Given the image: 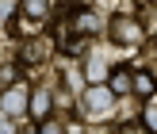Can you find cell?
Listing matches in <instances>:
<instances>
[{
	"label": "cell",
	"mask_w": 157,
	"mask_h": 134,
	"mask_svg": "<svg viewBox=\"0 0 157 134\" xmlns=\"http://www.w3.org/2000/svg\"><path fill=\"white\" fill-rule=\"evenodd\" d=\"M130 88L138 92V96H153L157 92V77L146 73V69H134V81H130Z\"/></svg>",
	"instance_id": "obj_6"
},
{
	"label": "cell",
	"mask_w": 157,
	"mask_h": 134,
	"mask_svg": "<svg viewBox=\"0 0 157 134\" xmlns=\"http://www.w3.org/2000/svg\"><path fill=\"white\" fill-rule=\"evenodd\" d=\"M0 134H15V127H12V119H8L4 111H0Z\"/></svg>",
	"instance_id": "obj_13"
},
{
	"label": "cell",
	"mask_w": 157,
	"mask_h": 134,
	"mask_svg": "<svg viewBox=\"0 0 157 134\" xmlns=\"http://www.w3.org/2000/svg\"><path fill=\"white\" fill-rule=\"evenodd\" d=\"M46 54H50V38H38V42H27L19 50V65H27V61H42Z\"/></svg>",
	"instance_id": "obj_5"
},
{
	"label": "cell",
	"mask_w": 157,
	"mask_h": 134,
	"mask_svg": "<svg viewBox=\"0 0 157 134\" xmlns=\"http://www.w3.org/2000/svg\"><path fill=\"white\" fill-rule=\"evenodd\" d=\"M111 107H115V92L107 88V84H88V92H84V100H81V111L88 115V119H104Z\"/></svg>",
	"instance_id": "obj_1"
},
{
	"label": "cell",
	"mask_w": 157,
	"mask_h": 134,
	"mask_svg": "<svg viewBox=\"0 0 157 134\" xmlns=\"http://www.w3.org/2000/svg\"><path fill=\"white\" fill-rule=\"evenodd\" d=\"M107 88H111L115 96H123V92H130V73H127V69H115V73L107 77Z\"/></svg>",
	"instance_id": "obj_7"
},
{
	"label": "cell",
	"mask_w": 157,
	"mask_h": 134,
	"mask_svg": "<svg viewBox=\"0 0 157 134\" xmlns=\"http://www.w3.org/2000/svg\"><path fill=\"white\" fill-rule=\"evenodd\" d=\"M15 15V0H0V19H12Z\"/></svg>",
	"instance_id": "obj_11"
},
{
	"label": "cell",
	"mask_w": 157,
	"mask_h": 134,
	"mask_svg": "<svg viewBox=\"0 0 157 134\" xmlns=\"http://www.w3.org/2000/svg\"><path fill=\"white\" fill-rule=\"evenodd\" d=\"M111 38L119 46H138V42H146V27L138 19H130V15H115L111 19Z\"/></svg>",
	"instance_id": "obj_3"
},
{
	"label": "cell",
	"mask_w": 157,
	"mask_h": 134,
	"mask_svg": "<svg viewBox=\"0 0 157 134\" xmlns=\"http://www.w3.org/2000/svg\"><path fill=\"white\" fill-rule=\"evenodd\" d=\"M19 12H27V15H35V19H42V15H46V0H23Z\"/></svg>",
	"instance_id": "obj_10"
},
{
	"label": "cell",
	"mask_w": 157,
	"mask_h": 134,
	"mask_svg": "<svg viewBox=\"0 0 157 134\" xmlns=\"http://www.w3.org/2000/svg\"><path fill=\"white\" fill-rule=\"evenodd\" d=\"M27 107H31V84H27V81H15L12 88L0 92V111H4L8 119L27 115Z\"/></svg>",
	"instance_id": "obj_2"
},
{
	"label": "cell",
	"mask_w": 157,
	"mask_h": 134,
	"mask_svg": "<svg viewBox=\"0 0 157 134\" xmlns=\"http://www.w3.org/2000/svg\"><path fill=\"white\" fill-rule=\"evenodd\" d=\"M38 134H65V130H61V127H58V123H50V119H46V123H42V127H38Z\"/></svg>",
	"instance_id": "obj_12"
},
{
	"label": "cell",
	"mask_w": 157,
	"mask_h": 134,
	"mask_svg": "<svg viewBox=\"0 0 157 134\" xmlns=\"http://www.w3.org/2000/svg\"><path fill=\"white\" fill-rule=\"evenodd\" d=\"M50 111H54V96H50V92H35L27 115H31L35 123H46V119H50Z\"/></svg>",
	"instance_id": "obj_4"
},
{
	"label": "cell",
	"mask_w": 157,
	"mask_h": 134,
	"mask_svg": "<svg viewBox=\"0 0 157 134\" xmlns=\"http://www.w3.org/2000/svg\"><path fill=\"white\" fill-rule=\"evenodd\" d=\"M19 81V65H0V88H12Z\"/></svg>",
	"instance_id": "obj_9"
},
{
	"label": "cell",
	"mask_w": 157,
	"mask_h": 134,
	"mask_svg": "<svg viewBox=\"0 0 157 134\" xmlns=\"http://www.w3.org/2000/svg\"><path fill=\"white\" fill-rule=\"evenodd\" d=\"M142 130H146V134H157V107H153V104L142 107Z\"/></svg>",
	"instance_id": "obj_8"
}]
</instances>
